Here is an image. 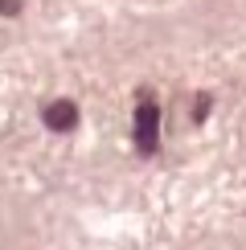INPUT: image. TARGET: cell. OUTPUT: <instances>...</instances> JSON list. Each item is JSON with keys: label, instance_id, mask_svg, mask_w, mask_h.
<instances>
[{"label": "cell", "instance_id": "4", "mask_svg": "<svg viewBox=\"0 0 246 250\" xmlns=\"http://www.w3.org/2000/svg\"><path fill=\"white\" fill-rule=\"evenodd\" d=\"M0 13H4V17H17V13H20V0H0Z\"/></svg>", "mask_w": 246, "mask_h": 250}, {"label": "cell", "instance_id": "1", "mask_svg": "<svg viewBox=\"0 0 246 250\" xmlns=\"http://www.w3.org/2000/svg\"><path fill=\"white\" fill-rule=\"evenodd\" d=\"M156 135H160V111H156V103L144 95L140 99V111H136V148L144 156H152V152H156Z\"/></svg>", "mask_w": 246, "mask_h": 250}, {"label": "cell", "instance_id": "2", "mask_svg": "<svg viewBox=\"0 0 246 250\" xmlns=\"http://www.w3.org/2000/svg\"><path fill=\"white\" fill-rule=\"evenodd\" d=\"M41 119H45L49 131H70V127L78 123V107H74L70 99H54V103L45 107V115H41Z\"/></svg>", "mask_w": 246, "mask_h": 250}, {"label": "cell", "instance_id": "3", "mask_svg": "<svg viewBox=\"0 0 246 250\" xmlns=\"http://www.w3.org/2000/svg\"><path fill=\"white\" fill-rule=\"evenodd\" d=\"M205 115H209V95H197V103H193V123H201Z\"/></svg>", "mask_w": 246, "mask_h": 250}]
</instances>
